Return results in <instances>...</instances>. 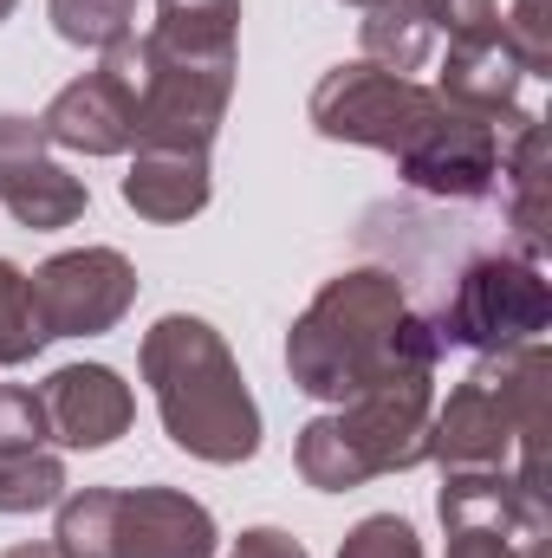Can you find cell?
<instances>
[{
    "mask_svg": "<svg viewBox=\"0 0 552 558\" xmlns=\"http://www.w3.org/2000/svg\"><path fill=\"white\" fill-rule=\"evenodd\" d=\"M345 7H364V13H371V7H384V0H345Z\"/></svg>",
    "mask_w": 552,
    "mask_h": 558,
    "instance_id": "obj_27",
    "label": "cell"
},
{
    "mask_svg": "<svg viewBox=\"0 0 552 558\" xmlns=\"http://www.w3.org/2000/svg\"><path fill=\"white\" fill-rule=\"evenodd\" d=\"M33 351H46L39 325H33V299H26V274L13 260H0V364H26Z\"/></svg>",
    "mask_w": 552,
    "mask_h": 558,
    "instance_id": "obj_20",
    "label": "cell"
},
{
    "mask_svg": "<svg viewBox=\"0 0 552 558\" xmlns=\"http://www.w3.org/2000/svg\"><path fill=\"white\" fill-rule=\"evenodd\" d=\"M520 85H527V72H520V59H514V46H507L501 26L448 39L442 72H435V98L455 105V111H468V118H488V124L520 118Z\"/></svg>",
    "mask_w": 552,
    "mask_h": 558,
    "instance_id": "obj_13",
    "label": "cell"
},
{
    "mask_svg": "<svg viewBox=\"0 0 552 558\" xmlns=\"http://www.w3.org/2000/svg\"><path fill=\"white\" fill-rule=\"evenodd\" d=\"M547 384H552V357L540 338L514 344V351H488L448 390V403H435V416H429V461L442 474L507 468L527 487H540L547 481V468H540Z\"/></svg>",
    "mask_w": 552,
    "mask_h": 558,
    "instance_id": "obj_3",
    "label": "cell"
},
{
    "mask_svg": "<svg viewBox=\"0 0 552 558\" xmlns=\"http://www.w3.org/2000/svg\"><path fill=\"white\" fill-rule=\"evenodd\" d=\"M137 371L156 397L163 435L208 461V468H241L261 454V403L228 351V338L195 318V312H169L143 331Z\"/></svg>",
    "mask_w": 552,
    "mask_h": 558,
    "instance_id": "obj_2",
    "label": "cell"
},
{
    "mask_svg": "<svg viewBox=\"0 0 552 558\" xmlns=\"http://www.w3.org/2000/svg\"><path fill=\"white\" fill-rule=\"evenodd\" d=\"M7 558H59V546H13Z\"/></svg>",
    "mask_w": 552,
    "mask_h": 558,
    "instance_id": "obj_26",
    "label": "cell"
},
{
    "mask_svg": "<svg viewBox=\"0 0 552 558\" xmlns=\"http://www.w3.org/2000/svg\"><path fill=\"white\" fill-rule=\"evenodd\" d=\"M0 208L33 234L72 228L92 208V189L52 156L39 118H0Z\"/></svg>",
    "mask_w": 552,
    "mask_h": 558,
    "instance_id": "obj_11",
    "label": "cell"
},
{
    "mask_svg": "<svg viewBox=\"0 0 552 558\" xmlns=\"http://www.w3.org/2000/svg\"><path fill=\"white\" fill-rule=\"evenodd\" d=\"M235 33H241V0H156L149 26L163 52L202 65H235Z\"/></svg>",
    "mask_w": 552,
    "mask_h": 558,
    "instance_id": "obj_16",
    "label": "cell"
},
{
    "mask_svg": "<svg viewBox=\"0 0 552 558\" xmlns=\"http://www.w3.org/2000/svg\"><path fill=\"white\" fill-rule=\"evenodd\" d=\"M455 105L435 98V85H416L397 72H377L371 59H351V65H332L312 98H305V118L312 131L332 143H358V149H384V156H416V143L429 137Z\"/></svg>",
    "mask_w": 552,
    "mask_h": 558,
    "instance_id": "obj_7",
    "label": "cell"
},
{
    "mask_svg": "<svg viewBox=\"0 0 552 558\" xmlns=\"http://www.w3.org/2000/svg\"><path fill=\"white\" fill-rule=\"evenodd\" d=\"M501 202H507V228H514V254L540 260L547 254V124L540 111L507 118L501 137Z\"/></svg>",
    "mask_w": 552,
    "mask_h": 558,
    "instance_id": "obj_15",
    "label": "cell"
},
{
    "mask_svg": "<svg viewBox=\"0 0 552 558\" xmlns=\"http://www.w3.org/2000/svg\"><path fill=\"white\" fill-rule=\"evenodd\" d=\"M358 46L377 72H397V78H416L429 59H435V26L422 20L416 0H384L358 20Z\"/></svg>",
    "mask_w": 552,
    "mask_h": 558,
    "instance_id": "obj_17",
    "label": "cell"
},
{
    "mask_svg": "<svg viewBox=\"0 0 552 558\" xmlns=\"http://www.w3.org/2000/svg\"><path fill=\"white\" fill-rule=\"evenodd\" d=\"M13 7H20V0H0V20H7V13H13Z\"/></svg>",
    "mask_w": 552,
    "mask_h": 558,
    "instance_id": "obj_28",
    "label": "cell"
},
{
    "mask_svg": "<svg viewBox=\"0 0 552 558\" xmlns=\"http://www.w3.org/2000/svg\"><path fill=\"white\" fill-rule=\"evenodd\" d=\"M422 20L435 26V39H468V33H488L501 26V7L494 0H416Z\"/></svg>",
    "mask_w": 552,
    "mask_h": 558,
    "instance_id": "obj_24",
    "label": "cell"
},
{
    "mask_svg": "<svg viewBox=\"0 0 552 558\" xmlns=\"http://www.w3.org/2000/svg\"><path fill=\"white\" fill-rule=\"evenodd\" d=\"M501 33H507L520 72L527 78H547L552 72V0H514V13L501 20Z\"/></svg>",
    "mask_w": 552,
    "mask_h": 558,
    "instance_id": "obj_21",
    "label": "cell"
},
{
    "mask_svg": "<svg viewBox=\"0 0 552 558\" xmlns=\"http://www.w3.org/2000/svg\"><path fill=\"white\" fill-rule=\"evenodd\" d=\"M46 20L65 46H118L131 26H137V0H46Z\"/></svg>",
    "mask_w": 552,
    "mask_h": 558,
    "instance_id": "obj_19",
    "label": "cell"
},
{
    "mask_svg": "<svg viewBox=\"0 0 552 558\" xmlns=\"http://www.w3.org/2000/svg\"><path fill=\"white\" fill-rule=\"evenodd\" d=\"M39 338H98L137 305V267L118 247H72L52 254L39 274H26Z\"/></svg>",
    "mask_w": 552,
    "mask_h": 558,
    "instance_id": "obj_9",
    "label": "cell"
},
{
    "mask_svg": "<svg viewBox=\"0 0 552 558\" xmlns=\"http://www.w3.org/2000/svg\"><path fill=\"white\" fill-rule=\"evenodd\" d=\"M39 403H46V428L59 448H111L131 416H137V397L131 384L111 371V364H65L39 384Z\"/></svg>",
    "mask_w": 552,
    "mask_h": 558,
    "instance_id": "obj_12",
    "label": "cell"
},
{
    "mask_svg": "<svg viewBox=\"0 0 552 558\" xmlns=\"http://www.w3.org/2000/svg\"><path fill=\"white\" fill-rule=\"evenodd\" d=\"M65 500V461L52 448H26V454H0V513H46Z\"/></svg>",
    "mask_w": 552,
    "mask_h": 558,
    "instance_id": "obj_18",
    "label": "cell"
},
{
    "mask_svg": "<svg viewBox=\"0 0 552 558\" xmlns=\"http://www.w3.org/2000/svg\"><path fill=\"white\" fill-rule=\"evenodd\" d=\"M46 441H52V428H46L39 390L0 384V454H26V448H46Z\"/></svg>",
    "mask_w": 552,
    "mask_h": 558,
    "instance_id": "obj_22",
    "label": "cell"
},
{
    "mask_svg": "<svg viewBox=\"0 0 552 558\" xmlns=\"http://www.w3.org/2000/svg\"><path fill=\"white\" fill-rule=\"evenodd\" d=\"M429 416H435V377L371 384L332 416H312L292 441V468L319 494H351L377 474H410L429 461Z\"/></svg>",
    "mask_w": 552,
    "mask_h": 558,
    "instance_id": "obj_4",
    "label": "cell"
},
{
    "mask_svg": "<svg viewBox=\"0 0 552 558\" xmlns=\"http://www.w3.org/2000/svg\"><path fill=\"white\" fill-rule=\"evenodd\" d=\"M228 558H312L292 533H279V526H248L235 546H228Z\"/></svg>",
    "mask_w": 552,
    "mask_h": 558,
    "instance_id": "obj_25",
    "label": "cell"
},
{
    "mask_svg": "<svg viewBox=\"0 0 552 558\" xmlns=\"http://www.w3.org/2000/svg\"><path fill=\"white\" fill-rule=\"evenodd\" d=\"M435 344H468V351H514V344H533L552 325V286L547 267L514 254V247H494V254H475L455 286L442 292L435 312H422Z\"/></svg>",
    "mask_w": 552,
    "mask_h": 558,
    "instance_id": "obj_6",
    "label": "cell"
},
{
    "mask_svg": "<svg viewBox=\"0 0 552 558\" xmlns=\"http://www.w3.org/2000/svg\"><path fill=\"white\" fill-rule=\"evenodd\" d=\"M338 558H422V539H416L410 520H397V513H371V520H358V526L345 533Z\"/></svg>",
    "mask_w": 552,
    "mask_h": 558,
    "instance_id": "obj_23",
    "label": "cell"
},
{
    "mask_svg": "<svg viewBox=\"0 0 552 558\" xmlns=\"http://www.w3.org/2000/svg\"><path fill=\"white\" fill-rule=\"evenodd\" d=\"M137 85H143V33H124L118 46H105L98 72H85L65 92H52V105L39 111L46 143L79 149V156H124V149H137Z\"/></svg>",
    "mask_w": 552,
    "mask_h": 558,
    "instance_id": "obj_8",
    "label": "cell"
},
{
    "mask_svg": "<svg viewBox=\"0 0 552 558\" xmlns=\"http://www.w3.org/2000/svg\"><path fill=\"white\" fill-rule=\"evenodd\" d=\"M59 558H215L221 533L182 487H79L59 500Z\"/></svg>",
    "mask_w": 552,
    "mask_h": 558,
    "instance_id": "obj_5",
    "label": "cell"
},
{
    "mask_svg": "<svg viewBox=\"0 0 552 558\" xmlns=\"http://www.w3.org/2000/svg\"><path fill=\"white\" fill-rule=\"evenodd\" d=\"M215 195L208 175V149H169V143H137L131 175H124V208H137L143 221H195Z\"/></svg>",
    "mask_w": 552,
    "mask_h": 558,
    "instance_id": "obj_14",
    "label": "cell"
},
{
    "mask_svg": "<svg viewBox=\"0 0 552 558\" xmlns=\"http://www.w3.org/2000/svg\"><path fill=\"white\" fill-rule=\"evenodd\" d=\"M435 357L442 344L429 318L410 312L404 279L391 267H351L325 279L286 331V377L319 403H351L358 390L397 377H435Z\"/></svg>",
    "mask_w": 552,
    "mask_h": 558,
    "instance_id": "obj_1",
    "label": "cell"
},
{
    "mask_svg": "<svg viewBox=\"0 0 552 558\" xmlns=\"http://www.w3.org/2000/svg\"><path fill=\"white\" fill-rule=\"evenodd\" d=\"M235 98V65L176 59L143 33V85H137V143L169 149H215L221 118Z\"/></svg>",
    "mask_w": 552,
    "mask_h": 558,
    "instance_id": "obj_10",
    "label": "cell"
}]
</instances>
